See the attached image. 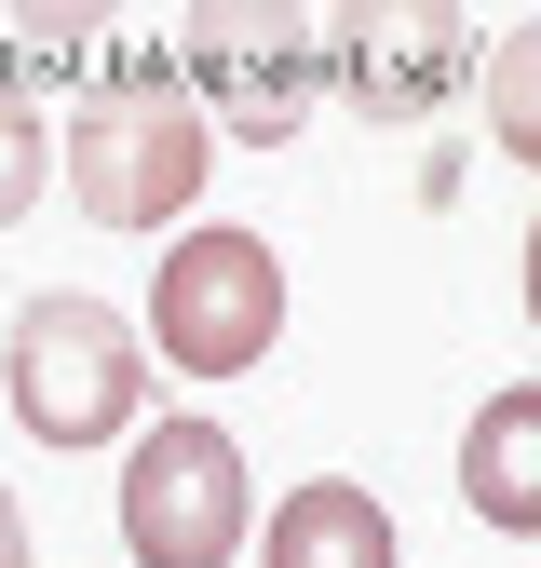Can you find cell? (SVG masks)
Instances as JSON below:
<instances>
[{
    "label": "cell",
    "instance_id": "cell-1",
    "mask_svg": "<svg viewBox=\"0 0 541 568\" xmlns=\"http://www.w3.org/2000/svg\"><path fill=\"white\" fill-rule=\"evenodd\" d=\"M203 163H217V122H203L190 82H163V68H122V82H95L68 109V203H82L95 231H150L163 244V217L203 203Z\"/></svg>",
    "mask_w": 541,
    "mask_h": 568
},
{
    "label": "cell",
    "instance_id": "cell-2",
    "mask_svg": "<svg viewBox=\"0 0 541 568\" xmlns=\"http://www.w3.org/2000/svg\"><path fill=\"white\" fill-rule=\"evenodd\" d=\"M0 393L41 447H109L150 406V338H135L109 298H28L14 338H0Z\"/></svg>",
    "mask_w": 541,
    "mask_h": 568
},
{
    "label": "cell",
    "instance_id": "cell-3",
    "mask_svg": "<svg viewBox=\"0 0 541 568\" xmlns=\"http://www.w3.org/2000/svg\"><path fill=\"white\" fill-rule=\"evenodd\" d=\"M257 541V487L217 419H150L122 447V555L135 568H231Z\"/></svg>",
    "mask_w": 541,
    "mask_h": 568
},
{
    "label": "cell",
    "instance_id": "cell-4",
    "mask_svg": "<svg viewBox=\"0 0 541 568\" xmlns=\"http://www.w3.org/2000/svg\"><path fill=\"white\" fill-rule=\"evenodd\" d=\"M150 338L163 366L190 379H244L270 338H285V257H270V231H176L163 244V284H150Z\"/></svg>",
    "mask_w": 541,
    "mask_h": 568
},
{
    "label": "cell",
    "instance_id": "cell-5",
    "mask_svg": "<svg viewBox=\"0 0 541 568\" xmlns=\"http://www.w3.org/2000/svg\"><path fill=\"white\" fill-rule=\"evenodd\" d=\"M257 568H406V541H392V515L366 501L353 474H312V487H285V501H270Z\"/></svg>",
    "mask_w": 541,
    "mask_h": 568
},
{
    "label": "cell",
    "instance_id": "cell-6",
    "mask_svg": "<svg viewBox=\"0 0 541 568\" xmlns=\"http://www.w3.org/2000/svg\"><path fill=\"white\" fill-rule=\"evenodd\" d=\"M190 109H203V122L231 109V135H257V150H270V135H298V109H312V54L217 28V41L190 54Z\"/></svg>",
    "mask_w": 541,
    "mask_h": 568
},
{
    "label": "cell",
    "instance_id": "cell-7",
    "mask_svg": "<svg viewBox=\"0 0 541 568\" xmlns=\"http://www.w3.org/2000/svg\"><path fill=\"white\" fill-rule=\"evenodd\" d=\"M528 434H541V393L501 379L488 406H473V434H460V487H473V515H488L501 541L541 528V474H528Z\"/></svg>",
    "mask_w": 541,
    "mask_h": 568
},
{
    "label": "cell",
    "instance_id": "cell-8",
    "mask_svg": "<svg viewBox=\"0 0 541 568\" xmlns=\"http://www.w3.org/2000/svg\"><path fill=\"white\" fill-rule=\"evenodd\" d=\"M41 176H54V135H41V109H28L14 82H0V231L41 203Z\"/></svg>",
    "mask_w": 541,
    "mask_h": 568
},
{
    "label": "cell",
    "instance_id": "cell-9",
    "mask_svg": "<svg viewBox=\"0 0 541 568\" xmlns=\"http://www.w3.org/2000/svg\"><path fill=\"white\" fill-rule=\"evenodd\" d=\"M0 568H28V515H14V487H0Z\"/></svg>",
    "mask_w": 541,
    "mask_h": 568
}]
</instances>
